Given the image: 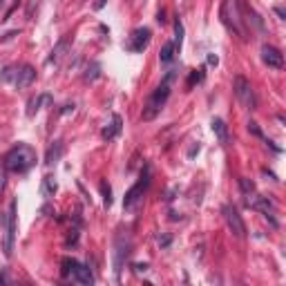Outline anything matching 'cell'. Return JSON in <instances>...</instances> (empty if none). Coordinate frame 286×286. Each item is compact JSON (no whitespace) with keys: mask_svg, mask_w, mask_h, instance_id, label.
<instances>
[{"mask_svg":"<svg viewBox=\"0 0 286 286\" xmlns=\"http://www.w3.org/2000/svg\"><path fill=\"white\" fill-rule=\"evenodd\" d=\"M157 20H159L161 25H165V14H163V11H159V16H157Z\"/></svg>","mask_w":286,"mask_h":286,"instance_id":"f1b7e54d","label":"cell"},{"mask_svg":"<svg viewBox=\"0 0 286 286\" xmlns=\"http://www.w3.org/2000/svg\"><path fill=\"white\" fill-rule=\"evenodd\" d=\"M2 224H5V246H2V250H5V257H11L14 239H16V202L9 204V210H7Z\"/></svg>","mask_w":286,"mask_h":286,"instance_id":"52a82bcc","label":"cell"},{"mask_svg":"<svg viewBox=\"0 0 286 286\" xmlns=\"http://www.w3.org/2000/svg\"><path fill=\"white\" fill-rule=\"evenodd\" d=\"M233 90H235V96H237V101L246 107V110H257V96H255V90L253 85H250L248 79L244 76H235L233 81Z\"/></svg>","mask_w":286,"mask_h":286,"instance_id":"5b68a950","label":"cell"},{"mask_svg":"<svg viewBox=\"0 0 286 286\" xmlns=\"http://www.w3.org/2000/svg\"><path fill=\"white\" fill-rule=\"evenodd\" d=\"M61 112H63V114H69V112H74V105H65Z\"/></svg>","mask_w":286,"mask_h":286,"instance_id":"f546056e","label":"cell"},{"mask_svg":"<svg viewBox=\"0 0 286 286\" xmlns=\"http://www.w3.org/2000/svg\"><path fill=\"white\" fill-rule=\"evenodd\" d=\"M130 246H132V242H130V237L123 233L114 239V273H117V277L121 275L123 264H125L127 255H130Z\"/></svg>","mask_w":286,"mask_h":286,"instance_id":"30bf717a","label":"cell"},{"mask_svg":"<svg viewBox=\"0 0 286 286\" xmlns=\"http://www.w3.org/2000/svg\"><path fill=\"white\" fill-rule=\"evenodd\" d=\"M159 244H161V246H170V237H168V235H163V237H159Z\"/></svg>","mask_w":286,"mask_h":286,"instance_id":"4316f807","label":"cell"},{"mask_svg":"<svg viewBox=\"0 0 286 286\" xmlns=\"http://www.w3.org/2000/svg\"><path fill=\"white\" fill-rule=\"evenodd\" d=\"M105 5V0H96V5H94V9H101V7Z\"/></svg>","mask_w":286,"mask_h":286,"instance_id":"4dcf8cb0","label":"cell"},{"mask_svg":"<svg viewBox=\"0 0 286 286\" xmlns=\"http://www.w3.org/2000/svg\"><path fill=\"white\" fill-rule=\"evenodd\" d=\"M239 190L244 192L246 199H248V197H253L255 192H257V190H255V184L250 179H246V177H242V179H239Z\"/></svg>","mask_w":286,"mask_h":286,"instance_id":"ffe728a7","label":"cell"},{"mask_svg":"<svg viewBox=\"0 0 286 286\" xmlns=\"http://www.w3.org/2000/svg\"><path fill=\"white\" fill-rule=\"evenodd\" d=\"M56 190H59V184H56V179H54L52 175L42 177V184H41V195L45 197V199H52V197L56 195Z\"/></svg>","mask_w":286,"mask_h":286,"instance_id":"2e32d148","label":"cell"},{"mask_svg":"<svg viewBox=\"0 0 286 286\" xmlns=\"http://www.w3.org/2000/svg\"><path fill=\"white\" fill-rule=\"evenodd\" d=\"M208 65H217V56H215V54H210V56H208Z\"/></svg>","mask_w":286,"mask_h":286,"instance_id":"83f0119b","label":"cell"},{"mask_svg":"<svg viewBox=\"0 0 286 286\" xmlns=\"http://www.w3.org/2000/svg\"><path fill=\"white\" fill-rule=\"evenodd\" d=\"M36 81V69L32 65H22V67H16V79H14V85L18 90H25Z\"/></svg>","mask_w":286,"mask_h":286,"instance_id":"4fadbf2b","label":"cell"},{"mask_svg":"<svg viewBox=\"0 0 286 286\" xmlns=\"http://www.w3.org/2000/svg\"><path fill=\"white\" fill-rule=\"evenodd\" d=\"M222 215H224V219H226L228 228H230V233L237 239H244L246 237V224H244V219H242V215L237 212V208L226 204V206L222 208Z\"/></svg>","mask_w":286,"mask_h":286,"instance_id":"9c48e42d","label":"cell"},{"mask_svg":"<svg viewBox=\"0 0 286 286\" xmlns=\"http://www.w3.org/2000/svg\"><path fill=\"white\" fill-rule=\"evenodd\" d=\"M36 165V150L32 145H27V143H18L14 148L7 152L5 157V170L7 172H27V170H32Z\"/></svg>","mask_w":286,"mask_h":286,"instance_id":"6da1fadb","label":"cell"},{"mask_svg":"<svg viewBox=\"0 0 286 286\" xmlns=\"http://www.w3.org/2000/svg\"><path fill=\"white\" fill-rule=\"evenodd\" d=\"M202 81H204V72H202V69H199V72H195V74L190 76V81H188V85H190V87H192V85H195V83H202Z\"/></svg>","mask_w":286,"mask_h":286,"instance_id":"d4e9b609","label":"cell"},{"mask_svg":"<svg viewBox=\"0 0 286 286\" xmlns=\"http://www.w3.org/2000/svg\"><path fill=\"white\" fill-rule=\"evenodd\" d=\"M248 132H250V134H255V137H260V139H264V134H262L260 125H257V123H255V121H250V123H248Z\"/></svg>","mask_w":286,"mask_h":286,"instance_id":"cb8c5ba5","label":"cell"},{"mask_svg":"<svg viewBox=\"0 0 286 286\" xmlns=\"http://www.w3.org/2000/svg\"><path fill=\"white\" fill-rule=\"evenodd\" d=\"M168 99H170V81L163 79V83L148 96V101H145V105H143V112H141L143 121H152V119H157V114L163 110Z\"/></svg>","mask_w":286,"mask_h":286,"instance_id":"3957f363","label":"cell"},{"mask_svg":"<svg viewBox=\"0 0 286 286\" xmlns=\"http://www.w3.org/2000/svg\"><path fill=\"white\" fill-rule=\"evenodd\" d=\"M101 76V65L99 63H90L87 69H85V81H96Z\"/></svg>","mask_w":286,"mask_h":286,"instance_id":"7402d4cb","label":"cell"},{"mask_svg":"<svg viewBox=\"0 0 286 286\" xmlns=\"http://www.w3.org/2000/svg\"><path fill=\"white\" fill-rule=\"evenodd\" d=\"M175 54H177V49H175V42H172V41H170V42H165L163 47H161V54H159L161 63H170V61L175 59Z\"/></svg>","mask_w":286,"mask_h":286,"instance_id":"ac0fdd59","label":"cell"},{"mask_svg":"<svg viewBox=\"0 0 286 286\" xmlns=\"http://www.w3.org/2000/svg\"><path fill=\"white\" fill-rule=\"evenodd\" d=\"M210 127H212V132H215V137L219 139V143H224V145H226V143H228V127H226V123H224L222 119H212Z\"/></svg>","mask_w":286,"mask_h":286,"instance_id":"e0dca14e","label":"cell"},{"mask_svg":"<svg viewBox=\"0 0 286 286\" xmlns=\"http://www.w3.org/2000/svg\"><path fill=\"white\" fill-rule=\"evenodd\" d=\"M134 270H137V273H145V270H148V264H134Z\"/></svg>","mask_w":286,"mask_h":286,"instance_id":"484cf974","label":"cell"},{"mask_svg":"<svg viewBox=\"0 0 286 286\" xmlns=\"http://www.w3.org/2000/svg\"><path fill=\"white\" fill-rule=\"evenodd\" d=\"M41 103H49V96L42 94L38 96V99H34V101H29V110H27V117H34L38 110H41Z\"/></svg>","mask_w":286,"mask_h":286,"instance_id":"44dd1931","label":"cell"},{"mask_svg":"<svg viewBox=\"0 0 286 286\" xmlns=\"http://www.w3.org/2000/svg\"><path fill=\"white\" fill-rule=\"evenodd\" d=\"M175 49H177V54L181 52V45H184V25H181V20L177 18L175 20Z\"/></svg>","mask_w":286,"mask_h":286,"instance_id":"d6986e66","label":"cell"},{"mask_svg":"<svg viewBox=\"0 0 286 286\" xmlns=\"http://www.w3.org/2000/svg\"><path fill=\"white\" fill-rule=\"evenodd\" d=\"M150 38H152V32H150L148 27H137V29L127 36V41L123 42V47L132 54H141L143 49L150 45Z\"/></svg>","mask_w":286,"mask_h":286,"instance_id":"ba28073f","label":"cell"},{"mask_svg":"<svg viewBox=\"0 0 286 286\" xmlns=\"http://www.w3.org/2000/svg\"><path fill=\"white\" fill-rule=\"evenodd\" d=\"M72 42H74V36H72V34H65V36L54 45L52 54H49V63H61V61L67 56L69 49H72Z\"/></svg>","mask_w":286,"mask_h":286,"instance_id":"7c38bea8","label":"cell"},{"mask_svg":"<svg viewBox=\"0 0 286 286\" xmlns=\"http://www.w3.org/2000/svg\"><path fill=\"white\" fill-rule=\"evenodd\" d=\"M63 141H54L52 145H49V150H47V154H45V163L47 165H54L56 161L63 157Z\"/></svg>","mask_w":286,"mask_h":286,"instance_id":"9a60e30c","label":"cell"},{"mask_svg":"<svg viewBox=\"0 0 286 286\" xmlns=\"http://www.w3.org/2000/svg\"><path fill=\"white\" fill-rule=\"evenodd\" d=\"M69 273H72V277H74V282H79V284H94V275H92V270L90 266H85L81 264V262L76 260H63V275L67 277Z\"/></svg>","mask_w":286,"mask_h":286,"instance_id":"8992f818","label":"cell"},{"mask_svg":"<svg viewBox=\"0 0 286 286\" xmlns=\"http://www.w3.org/2000/svg\"><path fill=\"white\" fill-rule=\"evenodd\" d=\"M242 11H244V5L239 0H224L222 2V20L224 25L230 29L233 34L246 38V18H242Z\"/></svg>","mask_w":286,"mask_h":286,"instance_id":"7a4b0ae2","label":"cell"},{"mask_svg":"<svg viewBox=\"0 0 286 286\" xmlns=\"http://www.w3.org/2000/svg\"><path fill=\"white\" fill-rule=\"evenodd\" d=\"M262 61H264V65H268L270 69L284 67V54L277 47H273V45H264V47H262Z\"/></svg>","mask_w":286,"mask_h":286,"instance_id":"8fae6325","label":"cell"},{"mask_svg":"<svg viewBox=\"0 0 286 286\" xmlns=\"http://www.w3.org/2000/svg\"><path fill=\"white\" fill-rule=\"evenodd\" d=\"M148 185H150V165L145 163V165H143V172H141V179H139L137 184H134L132 188L125 192L123 208H125V210H134V208H137V204L143 199V192L148 190Z\"/></svg>","mask_w":286,"mask_h":286,"instance_id":"277c9868","label":"cell"},{"mask_svg":"<svg viewBox=\"0 0 286 286\" xmlns=\"http://www.w3.org/2000/svg\"><path fill=\"white\" fill-rule=\"evenodd\" d=\"M121 125H123L121 117H119V114H112V121H110V125H105V127H103L101 137L105 139V141H112V139H117L119 134H121Z\"/></svg>","mask_w":286,"mask_h":286,"instance_id":"5bb4252c","label":"cell"},{"mask_svg":"<svg viewBox=\"0 0 286 286\" xmlns=\"http://www.w3.org/2000/svg\"><path fill=\"white\" fill-rule=\"evenodd\" d=\"M101 195H103V204H105V208H110L112 206V188H110V184L107 181H101Z\"/></svg>","mask_w":286,"mask_h":286,"instance_id":"603a6c76","label":"cell"}]
</instances>
